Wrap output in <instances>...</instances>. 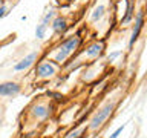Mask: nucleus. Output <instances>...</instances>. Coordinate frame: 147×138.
<instances>
[{
    "label": "nucleus",
    "mask_w": 147,
    "mask_h": 138,
    "mask_svg": "<svg viewBox=\"0 0 147 138\" xmlns=\"http://www.w3.org/2000/svg\"><path fill=\"white\" fill-rule=\"evenodd\" d=\"M113 109H115V101H109V103H106L100 110H96V112L94 114V117H92V120H90V124H89V129H92V131L100 129L106 123V120L112 115Z\"/></svg>",
    "instance_id": "1"
},
{
    "label": "nucleus",
    "mask_w": 147,
    "mask_h": 138,
    "mask_svg": "<svg viewBox=\"0 0 147 138\" xmlns=\"http://www.w3.org/2000/svg\"><path fill=\"white\" fill-rule=\"evenodd\" d=\"M80 43H81V39H80V37H77V35L71 37V39H66L61 45H60V51H58V54L55 55V62L63 63L64 60L69 57V54H72L74 51L78 48V45H80Z\"/></svg>",
    "instance_id": "2"
},
{
    "label": "nucleus",
    "mask_w": 147,
    "mask_h": 138,
    "mask_svg": "<svg viewBox=\"0 0 147 138\" xmlns=\"http://www.w3.org/2000/svg\"><path fill=\"white\" fill-rule=\"evenodd\" d=\"M37 57H38V52H31L28 54L26 57H23L20 62H17L16 64H14L12 71L14 72H22V71H26L28 68H31L32 64H34V62L37 60Z\"/></svg>",
    "instance_id": "3"
},
{
    "label": "nucleus",
    "mask_w": 147,
    "mask_h": 138,
    "mask_svg": "<svg viewBox=\"0 0 147 138\" xmlns=\"http://www.w3.org/2000/svg\"><path fill=\"white\" fill-rule=\"evenodd\" d=\"M20 85L14 81H5L0 83V97H16L20 92Z\"/></svg>",
    "instance_id": "4"
},
{
    "label": "nucleus",
    "mask_w": 147,
    "mask_h": 138,
    "mask_svg": "<svg viewBox=\"0 0 147 138\" xmlns=\"http://www.w3.org/2000/svg\"><path fill=\"white\" fill-rule=\"evenodd\" d=\"M142 23H144V11H140L135 17V28H133V31H132V37H130V41H129V48H132L133 43L138 40V35H140V32H141Z\"/></svg>",
    "instance_id": "5"
},
{
    "label": "nucleus",
    "mask_w": 147,
    "mask_h": 138,
    "mask_svg": "<svg viewBox=\"0 0 147 138\" xmlns=\"http://www.w3.org/2000/svg\"><path fill=\"white\" fill-rule=\"evenodd\" d=\"M55 72H57V66L51 62L41 63L40 66L37 68V75L40 78H49V77H52Z\"/></svg>",
    "instance_id": "6"
},
{
    "label": "nucleus",
    "mask_w": 147,
    "mask_h": 138,
    "mask_svg": "<svg viewBox=\"0 0 147 138\" xmlns=\"http://www.w3.org/2000/svg\"><path fill=\"white\" fill-rule=\"evenodd\" d=\"M32 115H34L37 120H46L51 115V109L43 103H37V104L32 106Z\"/></svg>",
    "instance_id": "7"
},
{
    "label": "nucleus",
    "mask_w": 147,
    "mask_h": 138,
    "mask_svg": "<svg viewBox=\"0 0 147 138\" xmlns=\"http://www.w3.org/2000/svg\"><path fill=\"white\" fill-rule=\"evenodd\" d=\"M52 29H54L55 34H61V32H64V31L67 29V22H66V18L57 17V18L52 22Z\"/></svg>",
    "instance_id": "8"
},
{
    "label": "nucleus",
    "mask_w": 147,
    "mask_h": 138,
    "mask_svg": "<svg viewBox=\"0 0 147 138\" xmlns=\"http://www.w3.org/2000/svg\"><path fill=\"white\" fill-rule=\"evenodd\" d=\"M101 51H103V45L101 43H94V45H90L89 49L86 51V55L90 57V58H94V57H98V55L101 54Z\"/></svg>",
    "instance_id": "9"
},
{
    "label": "nucleus",
    "mask_w": 147,
    "mask_h": 138,
    "mask_svg": "<svg viewBox=\"0 0 147 138\" xmlns=\"http://www.w3.org/2000/svg\"><path fill=\"white\" fill-rule=\"evenodd\" d=\"M104 12H106V6H104V5H98V6H95L94 11H92V14H90V20L92 22H98L100 18L104 16Z\"/></svg>",
    "instance_id": "10"
},
{
    "label": "nucleus",
    "mask_w": 147,
    "mask_h": 138,
    "mask_svg": "<svg viewBox=\"0 0 147 138\" xmlns=\"http://www.w3.org/2000/svg\"><path fill=\"white\" fill-rule=\"evenodd\" d=\"M133 8H135V3L133 0H127V9H126V16L123 17V23H129L133 17Z\"/></svg>",
    "instance_id": "11"
},
{
    "label": "nucleus",
    "mask_w": 147,
    "mask_h": 138,
    "mask_svg": "<svg viewBox=\"0 0 147 138\" xmlns=\"http://www.w3.org/2000/svg\"><path fill=\"white\" fill-rule=\"evenodd\" d=\"M46 29H48V26L43 25V23H40L38 26H37V29H35V37L37 39H45V34H46Z\"/></svg>",
    "instance_id": "12"
},
{
    "label": "nucleus",
    "mask_w": 147,
    "mask_h": 138,
    "mask_svg": "<svg viewBox=\"0 0 147 138\" xmlns=\"http://www.w3.org/2000/svg\"><path fill=\"white\" fill-rule=\"evenodd\" d=\"M54 16H55V12L52 11V9H51V11H48V12L45 14V17H43V20H41V23L48 26V25H49V22H51V20H52V18H54Z\"/></svg>",
    "instance_id": "13"
},
{
    "label": "nucleus",
    "mask_w": 147,
    "mask_h": 138,
    "mask_svg": "<svg viewBox=\"0 0 147 138\" xmlns=\"http://www.w3.org/2000/svg\"><path fill=\"white\" fill-rule=\"evenodd\" d=\"M48 94V97H51V98H54V100H63L64 97L60 94V92H54V91H48L46 92Z\"/></svg>",
    "instance_id": "14"
},
{
    "label": "nucleus",
    "mask_w": 147,
    "mask_h": 138,
    "mask_svg": "<svg viewBox=\"0 0 147 138\" xmlns=\"http://www.w3.org/2000/svg\"><path fill=\"white\" fill-rule=\"evenodd\" d=\"M83 132H86V129H78V131H74V132H71V133H69V135H67L66 138H80Z\"/></svg>",
    "instance_id": "15"
},
{
    "label": "nucleus",
    "mask_w": 147,
    "mask_h": 138,
    "mask_svg": "<svg viewBox=\"0 0 147 138\" xmlns=\"http://www.w3.org/2000/svg\"><path fill=\"white\" fill-rule=\"evenodd\" d=\"M124 127H126V124H123V126H119L118 129H117V131H115L113 133H112V135H110L109 138H118L119 135H121V132L124 131Z\"/></svg>",
    "instance_id": "16"
},
{
    "label": "nucleus",
    "mask_w": 147,
    "mask_h": 138,
    "mask_svg": "<svg viewBox=\"0 0 147 138\" xmlns=\"http://www.w3.org/2000/svg\"><path fill=\"white\" fill-rule=\"evenodd\" d=\"M119 55H121V51H117V52H112V54H109V55H107V60H109V62H113V60H115V58H118Z\"/></svg>",
    "instance_id": "17"
},
{
    "label": "nucleus",
    "mask_w": 147,
    "mask_h": 138,
    "mask_svg": "<svg viewBox=\"0 0 147 138\" xmlns=\"http://www.w3.org/2000/svg\"><path fill=\"white\" fill-rule=\"evenodd\" d=\"M5 14H6V6H5V5H2V6H0V18H2Z\"/></svg>",
    "instance_id": "18"
},
{
    "label": "nucleus",
    "mask_w": 147,
    "mask_h": 138,
    "mask_svg": "<svg viewBox=\"0 0 147 138\" xmlns=\"http://www.w3.org/2000/svg\"><path fill=\"white\" fill-rule=\"evenodd\" d=\"M0 6H2V2H0Z\"/></svg>",
    "instance_id": "19"
}]
</instances>
